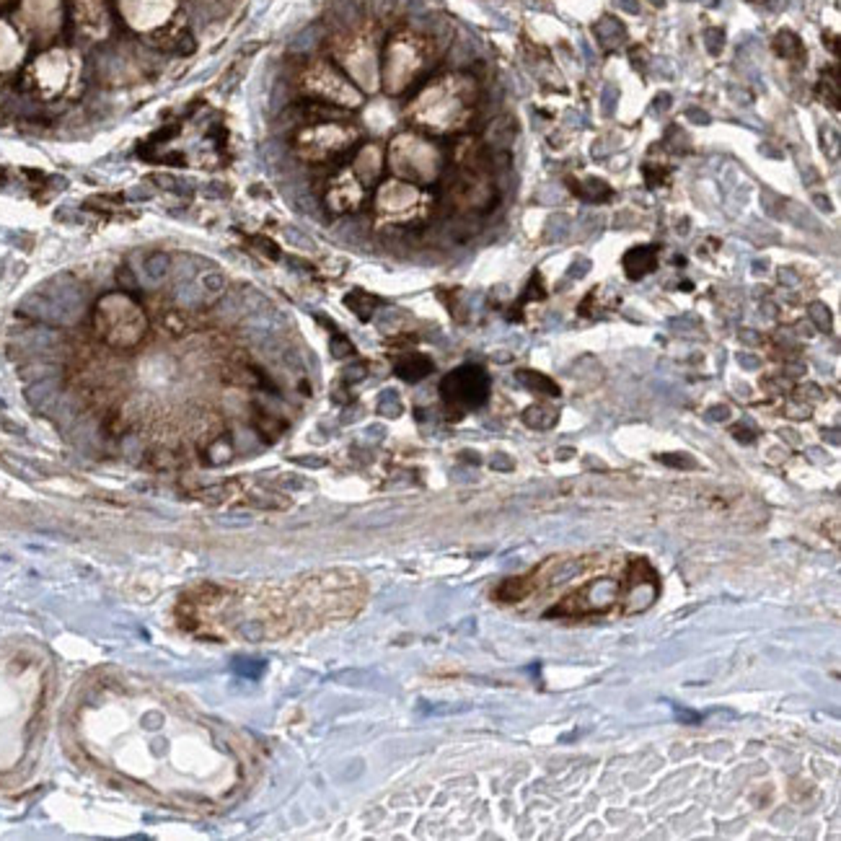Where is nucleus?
I'll list each match as a JSON object with an SVG mask.
<instances>
[{"mask_svg":"<svg viewBox=\"0 0 841 841\" xmlns=\"http://www.w3.org/2000/svg\"><path fill=\"white\" fill-rule=\"evenodd\" d=\"M728 415H730V409H728V407L709 409V419H714V422H723V419H728Z\"/></svg>","mask_w":841,"mask_h":841,"instance_id":"393cba45","label":"nucleus"},{"mask_svg":"<svg viewBox=\"0 0 841 841\" xmlns=\"http://www.w3.org/2000/svg\"><path fill=\"white\" fill-rule=\"evenodd\" d=\"M347 306L352 308V311L360 316V319H370V311H373V306H375V298L366 296V293H360V290H357V293L347 296Z\"/></svg>","mask_w":841,"mask_h":841,"instance_id":"dca6fc26","label":"nucleus"},{"mask_svg":"<svg viewBox=\"0 0 841 841\" xmlns=\"http://www.w3.org/2000/svg\"><path fill=\"white\" fill-rule=\"evenodd\" d=\"M515 381L528 389V391H538V394H546V396H559V386L544 373H536V370H518L515 373Z\"/></svg>","mask_w":841,"mask_h":841,"instance_id":"9d476101","label":"nucleus"},{"mask_svg":"<svg viewBox=\"0 0 841 841\" xmlns=\"http://www.w3.org/2000/svg\"><path fill=\"white\" fill-rule=\"evenodd\" d=\"M575 192H578L580 197L590 200V202H609V197H611V189L606 187V184H601L598 179H590L585 184L575 187Z\"/></svg>","mask_w":841,"mask_h":841,"instance_id":"4468645a","label":"nucleus"},{"mask_svg":"<svg viewBox=\"0 0 841 841\" xmlns=\"http://www.w3.org/2000/svg\"><path fill=\"white\" fill-rule=\"evenodd\" d=\"M494 468H510L513 466V464H510L508 459H505V456H497V459H494V464H492Z\"/></svg>","mask_w":841,"mask_h":841,"instance_id":"bb28decb","label":"nucleus"},{"mask_svg":"<svg viewBox=\"0 0 841 841\" xmlns=\"http://www.w3.org/2000/svg\"><path fill=\"white\" fill-rule=\"evenodd\" d=\"M422 47L412 39H396L389 47V57H386V81L391 85V91H399L409 78L415 76L419 65H422Z\"/></svg>","mask_w":841,"mask_h":841,"instance_id":"20e7f679","label":"nucleus"},{"mask_svg":"<svg viewBox=\"0 0 841 841\" xmlns=\"http://www.w3.org/2000/svg\"><path fill=\"white\" fill-rule=\"evenodd\" d=\"M624 272L629 280H639L658 267V246H637L624 254Z\"/></svg>","mask_w":841,"mask_h":841,"instance_id":"6e6552de","label":"nucleus"},{"mask_svg":"<svg viewBox=\"0 0 841 841\" xmlns=\"http://www.w3.org/2000/svg\"><path fill=\"white\" fill-rule=\"evenodd\" d=\"M528 593H531V583H528V578H510L497 588V593L494 595H497L500 601H505V604H515V601H523Z\"/></svg>","mask_w":841,"mask_h":841,"instance_id":"ddd939ff","label":"nucleus"},{"mask_svg":"<svg viewBox=\"0 0 841 841\" xmlns=\"http://www.w3.org/2000/svg\"><path fill=\"white\" fill-rule=\"evenodd\" d=\"M430 370H433V363H430V357H425V355H409L396 366V373H399L404 381H422Z\"/></svg>","mask_w":841,"mask_h":841,"instance_id":"9b49d317","label":"nucleus"},{"mask_svg":"<svg viewBox=\"0 0 841 841\" xmlns=\"http://www.w3.org/2000/svg\"><path fill=\"white\" fill-rule=\"evenodd\" d=\"M419 202H422V195L415 187H409L407 181H399V179L383 184L381 192H378V207L383 213L396 215V218H401L404 210H417Z\"/></svg>","mask_w":841,"mask_h":841,"instance_id":"423d86ee","label":"nucleus"},{"mask_svg":"<svg viewBox=\"0 0 841 841\" xmlns=\"http://www.w3.org/2000/svg\"><path fill=\"white\" fill-rule=\"evenodd\" d=\"M202 288L207 290V293H213V296H218V293L223 290V277H221V274H215V272L204 274V277H202Z\"/></svg>","mask_w":841,"mask_h":841,"instance_id":"4be33fe9","label":"nucleus"},{"mask_svg":"<svg viewBox=\"0 0 841 841\" xmlns=\"http://www.w3.org/2000/svg\"><path fill=\"white\" fill-rule=\"evenodd\" d=\"M660 461H663V464H668V466H679V468H683V466H694V461L691 459H686V456H660Z\"/></svg>","mask_w":841,"mask_h":841,"instance_id":"b1692460","label":"nucleus"},{"mask_svg":"<svg viewBox=\"0 0 841 841\" xmlns=\"http://www.w3.org/2000/svg\"><path fill=\"white\" fill-rule=\"evenodd\" d=\"M306 88L311 94H316L319 99H329V102H340V104H357L360 96L352 85L345 81V78L326 62H319L306 73Z\"/></svg>","mask_w":841,"mask_h":841,"instance_id":"7ed1b4c3","label":"nucleus"},{"mask_svg":"<svg viewBox=\"0 0 841 841\" xmlns=\"http://www.w3.org/2000/svg\"><path fill=\"white\" fill-rule=\"evenodd\" d=\"M673 712H676V720L681 723H688V725H697L702 717L697 712H688V709H681V707H673Z\"/></svg>","mask_w":841,"mask_h":841,"instance_id":"5701e85b","label":"nucleus"},{"mask_svg":"<svg viewBox=\"0 0 841 841\" xmlns=\"http://www.w3.org/2000/svg\"><path fill=\"white\" fill-rule=\"evenodd\" d=\"M378 412H381V415H389V417H396V415H399V412H401V404H399V399L394 396V391H386V394H383L381 404H378Z\"/></svg>","mask_w":841,"mask_h":841,"instance_id":"6ab92c4d","label":"nucleus"},{"mask_svg":"<svg viewBox=\"0 0 841 841\" xmlns=\"http://www.w3.org/2000/svg\"><path fill=\"white\" fill-rule=\"evenodd\" d=\"M807 316L813 319V324H816L821 332H828V329H831V311H828L823 303H818V300L816 303H810V306H807Z\"/></svg>","mask_w":841,"mask_h":841,"instance_id":"f3484780","label":"nucleus"},{"mask_svg":"<svg viewBox=\"0 0 841 841\" xmlns=\"http://www.w3.org/2000/svg\"><path fill=\"white\" fill-rule=\"evenodd\" d=\"M230 453H233V450H230V443L228 440H223V443H215L213 445V450H210V456H213V464H221V461H228L230 459Z\"/></svg>","mask_w":841,"mask_h":841,"instance_id":"412c9836","label":"nucleus"},{"mask_svg":"<svg viewBox=\"0 0 841 841\" xmlns=\"http://www.w3.org/2000/svg\"><path fill=\"white\" fill-rule=\"evenodd\" d=\"M360 197H363L360 179L347 174V176H340V181H337L334 189L329 192V202H332L337 210H349V207H357Z\"/></svg>","mask_w":841,"mask_h":841,"instance_id":"1a4fd4ad","label":"nucleus"},{"mask_svg":"<svg viewBox=\"0 0 841 841\" xmlns=\"http://www.w3.org/2000/svg\"><path fill=\"white\" fill-rule=\"evenodd\" d=\"M352 140H355V130L342 127V125H319L300 135V148L306 151L311 161H321L326 155L347 148Z\"/></svg>","mask_w":841,"mask_h":841,"instance_id":"39448f33","label":"nucleus"},{"mask_svg":"<svg viewBox=\"0 0 841 841\" xmlns=\"http://www.w3.org/2000/svg\"><path fill=\"white\" fill-rule=\"evenodd\" d=\"M474 104V83L464 76H450L433 83L417 99L415 117L435 130H453L468 122Z\"/></svg>","mask_w":841,"mask_h":841,"instance_id":"f257e3e1","label":"nucleus"},{"mask_svg":"<svg viewBox=\"0 0 841 841\" xmlns=\"http://www.w3.org/2000/svg\"><path fill=\"white\" fill-rule=\"evenodd\" d=\"M363 375H366V366L349 368V370H347V381H360Z\"/></svg>","mask_w":841,"mask_h":841,"instance_id":"a878e982","label":"nucleus"},{"mask_svg":"<svg viewBox=\"0 0 841 841\" xmlns=\"http://www.w3.org/2000/svg\"><path fill=\"white\" fill-rule=\"evenodd\" d=\"M557 417H559V412L554 407H538L536 404V407H528L523 412V422L528 427H534V430H549V427H554Z\"/></svg>","mask_w":841,"mask_h":841,"instance_id":"f8f14e48","label":"nucleus"},{"mask_svg":"<svg viewBox=\"0 0 841 841\" xmlns=\"http://www.w3.org/2000/svg\"><path fill=\"white\" fill-rule=\"evenodd\" d=\"M169 267H171V262L166 254H153L148 262H145V270H148L151 277H163V274L169 272Z\"/></svg>","mask_w":841,"mask_h":841,"instance_id":"a211bd4d","label":"nucleus"},{"mask_svg":"<svg viewBox=\"0 0 841 841\" xmlns=\"http://www.w3.org/2000/svg\"><path fill=\"white\" fill-rule=\"evenodd\" d=\"M122 8L137 29H153L171 13V0H122Z\"/></svg>","mask_w":841,"mask_h":841,"instance_id":"0eeeda50","label":"nucleus"},{"mask_svg":"<svg viewBox=\"0 0 841 841\" xmlns=\"http://www.w3.org/2000/svg\"><path fill=\"white\" fill-rule=\"evenodd\" d=\"M352 352H355V347H352V345H349V342L345 340L342 334H337V337L332 340V355L334 357H345V355H352Z\"/></svg>","mask_w":841,"mask_h":841,"instance_id":"aec40b11","label":"nucleus"},{"mask_svg":"<svg viewBox=\"0 0 841 841\" xmlns=\"http://www.w3.org/2000/svg\"><path fill=\"white\" fill-rule=\"evenodd\" d=\"M440 394L450 407H482L487 401V394H489V375L485 373V368L479 366H461L459 370H453V373L443 378Z\"/></svg>","mask_w":841,"mask_h":841,"instance_id":"f03ea898","label":"nucleus"},{"mask_svg":"<svg viewBox=\"0 0 841 841\" xmlns=\"http://www.w3.org/2000/svg\"><path fill=\"white\" fill-rule=\"evenodd\" d=\"M774 50L779 52L782 57H800L802 55V44L792 32H779V36L774 39Z\"/></svg>","mask_w":841,"mask_h":841,"instance_id":"2eb2a0df","label":"nucleus"},{"mask_svg":"<svg viewBox=\"0 0 841 841\" xmlns=\"http://www.w3.org/2000/svg\"><path fill=\"white\" fill-rule=\"evenodd\" d=\"M740 363H743V366H746V368H756V366H758V360H756V357H746V355L740 357Z\"/></svg>","mask_w":841,"mask_h":841,"instance_id":"cd10ccee","label":"nucleus"}]
</instances>
